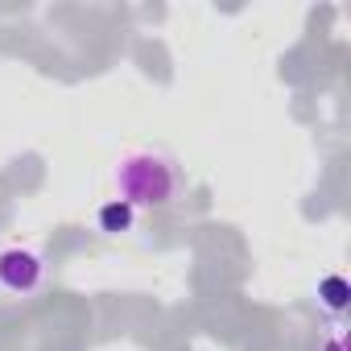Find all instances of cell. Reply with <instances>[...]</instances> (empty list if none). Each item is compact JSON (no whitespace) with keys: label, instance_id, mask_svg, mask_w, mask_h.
<instances>
[{"label":"cell","instance_id":"1","mask_svg":"<svg viewBox=\"0 0 351 351\" xmlns=\"http://www.w3.org/2000/svg\"><path fill=\"white\" fill-rule=\"evenodd\" d=\"M186 173L161 149H132L116 161V199L132 211H173L186 203Z\"/></svg>","mask_w":351,"mask_h":351},{"label":"cell","instance_id":"5","mask_svg":"<svg viewBox=\"0 0 351 351\" xmlns=\"http://www.w3.org/2000/svg\"><path fill=\"white\" fill-rule=\"evenodd\" d=\"M322 351H343V330H330L326 343H322Z\"/></svg>","mask_w":351,"mask_h":351},{"label":"cell","instance_id":"3","mask_svg":"<svg viewBox=\"0 0 351 351\" xmlns=\"http://www.w3.org/2000/svg\"><path fill=\"white\" fill-rule=\"evenodd\" d=\"M132 219H136V211H132L128 203H120V199H108V203L99 207V215H95V223H99V232H108V236H120V232H132Z\"/></svg>","mask_w":351,"mask_h":351},{"label":"cell","instance_id":"2","mask_svg":"<svg viewBox=\"0 0 351 351\" xmlns=\"http://www.w3.org/2000/svg\"><path fill=\"white\" fill-rule=\"evenodd\" d=\"M46 285V261L42 252L25 248V244H9L0 248V289L13 298H29Z\"/></svg>","mask_w":351,"mask_h":351},{"label":"cell","instance_id":"4","mask_svg":"<svg viewBox=\"0 0 351 351\" xmlns=\"http://www.w3.org/2000/svg\"><path fill=\"white\" fill-rule=\"evenodd\" d=\"M318 302H322V310L343 314L347 302H351V285H347V277H339V273L322 277V281H318Z\"/></svg>","mask_w":351,"mask_h":351}]
</instances>
